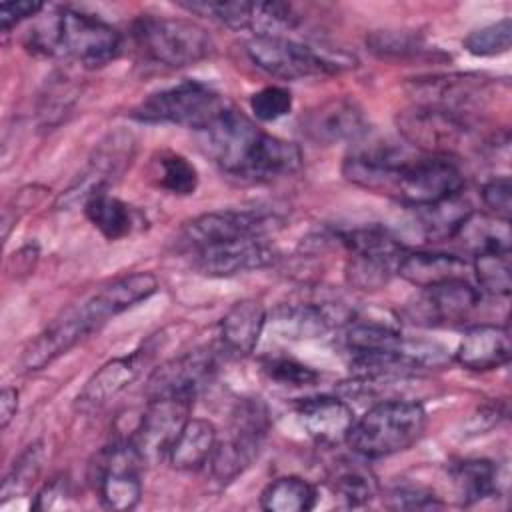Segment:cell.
I'll return each mask as SVG.
<instances>
[{
	"label": "cell",
	"mask_w": 512,
	"mask_h": 512,
	"mask_svg": "<svg viewBox=\"0 0 512 512\" xmlns=\"http://www.w3.org/2000/svg\"><path fill=\"white\" fill-rule=\"evenodd\" d=\"M70 506H72V486H70L68 476H64V474L48 480L38 490V494L32 502V510H38V512L70 508Z\"/></svg>",
	"instance_id": "obj_44"
},
{
	"label": "cell",
	"mask_w": 512,
	"mask_h": 512,
	"mask_svg": "<svg viewBox=\"0 0 512 512\" xmlns=\"http://www.w3.org/2000/svg\"><path fill=\"white\" fill-rule=\"evenodd\" d=\"M278 260V250L266 238H242L192 250V266L210 278H230L262 270Z\"/></svg>",
	"instance_id": "obj_16"
},
{
	"label": "cell",
	"mask_w": 512,
	"mask_h": 512,
	"mask_svg": "<svg viewBox=\"0 0 512 512\" xmlns=\"http://www.w3.org/2000/svg\"><path fill=\"white\" fill-rule=\"evenodd\" d=\"M142 464L130 440L114 442L96 456L90 466V478L106 508L132 510L138 506L142 498Z\"/></svg>",
	"instance_id": "obj_11"
},
{
	"label": "cell",
	"mask_w": 512,
	"mask_h": 512,
	"mask_svg": "<svg viewBox=\"0 0 512 512\" xmlns=\"http://www.w3.org/2000/svg\"><path fill=\"white\" fill-rule=\"evenodd\" d=\"M150 354L152 352L148 348H140L128 356H120L102 364L84 384L82 392L78 394V404L82 408H96L106 404L140 376Z\"/></svg>",
	"instance_id": "obj_23"
},
{
	"label": "cell",
	"mask_w": 512,
	"mask_h": 512,
	"mask_svg": "<svg viewBox=\"0 0 512 512\" xmlns=\"http://www.w3.org/2000/svg\"><path fill=\"white\" fill-rule=\"evenodd\" d=\"M86 338L84 330L76 322V318L66 308L58 318H54L30 344L24 348L20 356V366L26 372H36L66 354L78 342Z\"/></svg>",
	"instance_id": "obj_24"
},
{
	"label": "cell",
	"mask_w": 512,
	"mask_h": 512,
	"mask_svg": "<svg viewBox=\"0 0 512 512\" xmlns=\"http://www.w3.org/2000/svg\"><path fill=\"white\" fill-rule=\"evenodd\" d=\"M482 200L496 218L510 220L512 212V182L508 176H494L482 186Z\"/></svg>",
	"instance_id": "obj_45"
},
{
	"label": "cell",
	"mask_w": 512,
	"mask_h": 512,
	"mask_svg": "<svg viewBox=\"0 0 512 512\" xmlns=\"http://www.w3.org/2000/svg\"><path fill=\"white\" fill-rule=\"evenodd\" d=\"M134 156V138L130 132L118 130L108 134L94 150L88 170L80 176V180L70 186L58 200V206L72 202H86L90 194L108 188L120 174L130 166Z\"/></svg>",
	"instance_id": "obj_19"
},
{
	"label": "cell",
	"mask_w": 512,
	"mask_h": 512,
	"mask_svg": "<svg viewBox=\"0 0 512 512\" xmlns=\"http://www.w3.org/2000/svg\"><path fill=\"white\" fill-rule=\"evenodd\" d=\"M300 132L318 146L358 142L368 134V120L354 100L330 98L302 116Z\"/></svg>",
	"instance_id": "obj_17"
},
{
	"label": "cell",
	"mask_w": 512,
	"mask_h": 512,
	"mask_svg": "<svg viewBox=\"0 0 512 512\" xmlns=\"http://www.w3.org/2000/svg\"><path fill=\"white\" fill-rule=\"evenodd\" d=\"M18 410V390L12 386L2 388L0 392V428H6Z\"/></svg>",
	"instance_id": "obj_48"
},
{
	"label": "cell",
	"mask_w": 512,
	"mask_h": 512,
	"mask_svg": "<svg viewBox=\"0 0 512 512\" xmlns=\"http://www.w3.org/2000/svg\"><path fill=\"white\" fill-rule=\"evenodd\" d=\"M194 400L188 398H152L140 416L134 434L128 438L142 462H154L168 456L170 446L190 418Z\"/></svg>",
	"instance_id": "obj_15"
},
{
	"label": "cell",
	"mask_w": 512,
	"mask_h": 512,
	"mask_svg": "<svg viewBox=\"0 0 512 512\" xmlns=\"http://www.w3.org/2000/svg\"><path fill=\"white\" fill-rule=\"evenodd\" d=\"M250 110L262 122H274L292 110V94L284 86H264L250 96Z\"/></svg>",
	"instance_id": "obj_42"
},
{
	"label": "cell",
	"mask_w": 512,
	"mask_h": 512,
	"mask_svg": "<svg viewBox=\"0 0 512 512\" xmlns=\"http://www.w3.org/2000/svg\"><path fill=\"white\" fill-rule=\"evenodd\" d=\"M44 8L42 2H30V0H20V2H2L0 4V28L2 32H8L22 20L36 16Z\"/></svg>",
	"instance_id": "obj_46"
},
{
	"label": "cell",
	"mask_w": 512,
	"mask_h": 512,
	"mask_svg": "<svg viewBox=\"0 0 512 512\" xmlns=\"http://www.w3.org/2000/svg\"><path fill=\"white\" fill-rule=\"evenodd\" d=\"M284 226V218L264 208H230L200 214L180 230V244L196 250L242 238H268Z\"/></svg>",
	"instance_id": "obj_10"
},
{
	"label": "cell",
	"mask_w": 512,
	"mask_h": 512,
	"mask_svg": "<svg viewBox=\"0 0 512 512\" xmlns=\"http://www.w3.org/2000/svg\"><path fill=\"white\" fill-rule=\"evenodd\" d=\"M350 320L352 314L340 302H294L276 312L278 326L292 338H316Z\"/></svg>",
	"instance_id": "obj_25"
},
{
	"label": "cell",
	"mask_w": 512,
	"mask_h": 512,
	"mask_svg": "<svg viewBox=\"0 0 512 512\" xmlns=\"http://www.w3.org/2000/svg\"><path fill=\"white\" fill-rule=\"evenodd\" d=\"M510 352V332L506 326L474 324L464 330L454 356L460 366L474 372H486L508 364Z\"/></svg>",
	"instance_id": "obj_22"
},
{
	"label": "cell",
	"mask_w": 512,
	"mask_h": 512,
	"mask_svg": "<svg viewBox=\"0 0 512 512\" xmlns=\"http://www.w3.org/2000/svg\"><path fill=\"white\" fill-rule=\"evenodd\" d=\"M340 242L348 250L344 268L346 282L362 292L384 288L396 274L404 256L400 240L386 228L374 224L342 232Z\"/></svg>",
	"instance_id": "obj_8"
},
{
	"label": "cell",
	"mask_w": 512,
	"mask_h": 512,
	"mask_svg": "<svg viewBox=\"0 0 512 512\" xmlns=\"http://www.w3.org/2000/svg\"><path fill=\"white\" fill-rule=\"evenodd\" d=\"M426 428V412L420 402L388 398L372 404L348 434L346 444L364 458H382L408 450Z\"/></svg>",
	"instance_id": "obj_4"
},
{
	"label": "cell",
	"mask_w": 512,
	"mask_h": 512,
	"mask_svg": "<svg viewBox=\"0 0 512 512\" xmlns=\"http://www.w3.org/2000/svg\"><path fill=\"white\" fill-rule=\"evenodd\" d=\"M156 182L170 194L188 196L194 194L198 186L196 166L182 154L162 150L156 156Z\"/></svg>",
	"instance_id": "obj_36"
},
{
	"label": "cell",
	"mask_w": 512,
	"mask_h": 512,
	"mask_svg": "<svg viewBox=\"0 0 512 512\" xmlns=\"http://www.w3.org/2000/svg\"><path fill=\"white\" fill-rule=\"evenodd\" d=\"M132 38L144 58L168 68L198 64L214 52L208 30L186 18L140 16L132 24Z\"/></svg>",
	"instance_id": "obj_5"
},
{
	"label": "cell",
	"mask_w": 512,
	"mask_h": 512,
	"mask_svg": "<svg viewBox=\"0 0 512 512\" xmlns=\"http://www.w3.org/2000/svg\"><path fill=\"white\" fill-rule=\"evenodd\" d=\"M122 46L120 32L106 20L74 8H60L34 28L28 48L46 56H64L88 68L112 62Z\"/></svg>",
	"instance_id": "obj_3"
},
{
	"label": "cell",
	"mask_w": 512,
	"mask_h": 512,
	"mask_svg": "<svg viewBox=\"0 0 512 512\" xmlns=\"http://www.w3.org/2000/svg\"><path fill=\"white\" fill-rule=\"evenodd\" d=\"M450 478L462 506H470L500 494V468L486 458L460 460L450 468Z\"/></svg>",
	"instance_id": "obj_30"
},
{
	"label": "cell",
	"mask_w": 512,
	"mask_h": 512,
	"mask_svg": "<svg viewBox=\"0 0 512 512\" xmlns=\"http://www.w3.org/2000/svg\"><path fill=\"white\" fill-rule=\"evenodd\" d=\"M478 304L480 292L468 280H450L422 288L406 312L420 326H454L464 322Z\"/></svg>",
	"instance_id": "obj_18"
},
{
	"label": "cell",
	"mask_w": 512,
	"mask_h": 512,
	"mask_svg": "<svg viewBox=\"0 0 512 512\" xmlns=\"http://www.w3.org/2000/svg\"><path fill=\"white\" fill-rule=\"evenodd\" d=\"M44 458H46V452L40 440L26 446L24 452L10 466L8 474L4 476V482L0 488V496H2L0 500L8 502L10 498L24 496L32 488V484L38 480L44 466Z\"/></svg>",
	"instance_id": "obj_35"
},
{
	"label": "cell",
	"mask_w": 512,
	"mask_h": 512,
	"mask_svg": "<svg viewBox=\"0 0 512 512\" xmlns=\"http://www.w3.org/2000/svg\"><path fill=\"white\" fill-rule=\"evenodd\" d=\"M218 442L216 426L206 418H188L168 450V462L182 472H194L206 466Z\"/></svg>",
	"instance_id": "obj_28"
},
{
	"label": "cell",
	"mask_w": 512,
	"mask_h": 512,
	"mask_svg": "<svg viewBox=\"0 0 512 512\" xmlns=\"http://www.w3.org/2000/svg\"><path fill=\"white\" fill-rule=\"evenodd\" d=\"M316 488L300 476H282L270 482L260 494L266 512H306L316 506Z\"/></svg>",
	"instance_id": "obj_32"
},
{
	"label": "cell",
	"mask_w": 512,
	"mask_h": 512,
	"mask_svg": "<svg viewBox=\"0 0 512 512\" xmlns=\"http://www.w3.org/2000/svg\"><path fill=\"white\" fill-rule=\"evenodd\" d=\"M502 418H504V406H502V404L496 402V404L482 406V408L470 418L472 434H484V432L490 430L494 424H498Z\"/></svg>",
	"instance_id": "obj_47"
},
{
	"label": "cell",
	"mask_w": 512,
	"mask_h": 512,
	"mask_svg": "<svg viewBox=\"0 0 512 512\" xmlns=\"http://www.w3.org/2000/svg\"><path fill=\"white\" fill-rule=\"evenodd\" d=\"M474 274L482 292L492 296H508L512 288L510 250H486L474 254Z\"/></svg>",
	"instance_id": "obj_37"
},
{
	"label": "cell",
	"mask_w": 512,
	"mask_h": 512,
	"mask_svg": "<svg viewBox=\"0 0 512 512\" xmlns=\"http://www.w3.org/2000/svg\"><path fill=\"white\" fill-rule=\"evenodd\" d=\"M396 124L412 146L434 156L450 158L470 138V126L464 116L422 104L402 110L396 116Z\"/></svg>",
	"instance_id": "obj_12"
},
{
	"label": "cell",
	"mask_w": 512,
	"mask_h": 512,
	"mask_svg": "<svg viewBox=\"0 0 512 512\" xmlns=\"http://www.w3.org/2000/svg\"><path fill=\"white\" fill-rule=\"evenodd\" d=\"M416 104L448 110L454 114L466 112L472 104L488 96V82L478 74H448L434 78H418L412 86Z\"/></svg>",
	"instance_id": "obj_20"
},
{
	"label": "cell",
	"mask_w": 512,
	"mask_h": 512,
	"mask_svg": "<svg viewBox=\"0 0 512 512\" xmlns=\"http://www.w3.org/2000/svg\"><path fill=\"white\" fill-rule=\"evenodd\" d=\"M384 504L392 510H436L444 506L430 488L420 484H398L390 488Z\"/></svg>",
	"instance_id": "obj_43"
},
{
	"label": "cell",
	"mask_w": 512,
	"mask_h": 512,
	"mask_svg": "<svg viewBox=\"0 0 512 512\" xmlns=\"http://www.w3.org/2000/svg\"><path fill=\"white\" fill-rule=\"evenodd\" d=\"M178 4L192 14L206 16L222 26L232 28V30H244V28L250 30L252 28L254 2H246V0H184Z\"/></svg>",
	"instance_id": "obj_38"
},
{
	"label": "cell",
	"mask_w": 512,
	"mask_h": 512,
	"mask_svg": "<svg viewBox=\"0 0 512 512\" xmlns=\"http://www.w3.org/2000/svg\"><path fill=\"white\" fill-rule=\"evenodd\" d=\"M510 220L490 218L484 214H470V218L460 228L458 236L464 238V244L472 254L486 250H510Z\"/></svg>",
	"instance_id": "obj_33"
},
{
	"label": "cell",
	"mask_w": 512,
	"mask_h": 512,
	"mask_svg": "<svg viewBox=\"0 0 512 512\" xmlns=\"http://www.w3.org/2000/svg\"><path fill=\"white\" fill-rule=\"evenodd\" d=\"M410 210H414V222L428 242H444L456 238L464 222L474 212L462 194Z\"/></svg>",
	"instance_id": "obj_31"
},
{
	"label": "cell",
	"mask_w": 512,
	"mask_h": 512,
	"mask_svg": "<svg viewBox=\"0 0 512 512\" xmlns=\"http://www.w3.org/2000/svg\"><path fill=\"white\" fill-rule=\"evenodd\" d=\"M246 54L256 68L282 80L334 74L354 66L352 58L342 54L334 58L288 36H252L246 42Z\"/></svg>",
	"instance_id": "obj_9"
},
{
	"label": "cell",
	"mask_w": 512,
	"mask_h": 512,
	"mask_svg": "<svg viewBox=\"0 0 512 512\" xmlns=\"http://www.w3.org/2000/svg\"><path fill=\"white\" fill-rule=\"evenodd\" d=\"M156 290L158 278L152 272H132L100 286L96 292H92L80 304L70 306L68 310H72L82 330L90 336L110 318L122 314L138 302L148 300Z\"/></svg>",
	"instance_id": "obj_13"
},
{
	"label": "cell",
	"mask_w": 512,
	"mask_h": 512,
	"mask_svg": "<svg viewBox=\"0 0 512 512\" xmlns=\"http://www.w3.org/2000/svg\"><path fill=\"white\" fill-rule=\"evenodd\" d=\"M366 46L380 58H408L422 50V38L412 30H372L366 36Z\"/></svg>",
	"instance_id": "obj_39"
},
{
	"label": "cell",
	"mask_w": 512,
	"mask_h": 512,
	"mask_svg": "<svg viewBox=\"0 0 512 512\" xmlns=\"http://www.w3.org/2000/svg\"><path fill=\"white\" fill-rule=\"evenodd\" d=\"M330 488L334 498L346 508H360L368 504L378 490L374 476L368 470L352 464L340 466L332 474Z\"/></svg>",
	"instance_id": "obj_34"
},
{
	"label": "cell",
	"mask_w": 512,
	"mask_h": 512,
	"mask_svg": "<svg viewBox=\"0 0 512 512\" xmlns=\"http://www.w3.org/2000/svg\"><path fill=\"white\" fill-rule=\"evenodd\" d=\"M270 430V414L260 398H240L232 410L228 434L216 442L210 458L212 476L220 486L234 482L258 458Z\"/></svg>",
	"instance_id": "obj_6"
},
{
	"label": "cell",
	"mask_w": 512,
	"mask_h": 512,
	"mask_svg": "<svg viewBox=\"0 0 512 512\" xmlns=\"http://www.w3.org/2000/svg\"><path fill=\"white\" fill-rule=\"evenodd\" d=\"M230 104L224 96L198 80H184L146 96L134 110L132 118L148 124H180L204 130Z\"/></svg>",
	"instance_id": "obj_7"
},
{
	"label": "cell",
	"mask_w": 512,
	"mask_h": 512,
	"mask_svg": "<svg viewBox=\"0 0 512 512\" xmlns=\"http://www.w3.org/2000/svg\"><path fill=\"white\" fill-rule=\"evenodd\" d=\"M262 372L282 384V386H292V388H306L314 386L318 382V372L294 358L288 356H272L262 362Z\"/></svg>",
	"instance_id": "obj_41"
},
{
	"label": "cell",
	"mask_w": 512,
	"mask_h": 512,
	"mask_svg": "<svg viewBox=\"0 0 512 512\" xmlns=\"http://www.w3.org/2000/svg\"><path fill=\"white\" fill-rule=\"evenodd\" d=\"M298 418L308 436L320 446H336L348 440L354 426L352 406L336 396H314L300 400Z\"/></svg>",
	"instance_id": "obj_21"
},
{
	"label": "cell",
	"mask_w": 512,
	"mask_h": 512,
	"mask_svg": "<svg viewBox=\"0 0 512 512\" xmlns=\"http://www.w3.org/2000/svg\"><path fill=\"white\" fill-rule=\"evenodd\" d=\"M84 214L106 240L126 238L142 224V214L124 200L112 196L108 188L88 196Z\"/></svg>",
	"instance_id": "obj_29"
},
{
	"label": "cell",
	"mask_w": 512,
	"mask_h": 512,
	"mask_svg": "<svg viewBox=\"0 0 512 512\" xmlns=\"http://www.w3.org/2000/svg\"><path fill=\"white\" fill-rule=\"evenodd\" d=\"M218 370L216 352L212 348H196L166 360L146 380V398H188L196 400L200 390L208 386Z\"/></svg>",
	"instance_id": "obj_14"
},
{
	"label": "cell",
	"mask_w": 512,
	"mask_h": 512,
	"mask_svg": "<svg viewBox=\"0 0 512 512\" xmlns=\"http://www.w3.org/2000/svg\"><path fill=\"white\" fill-rule=\"evenodd\" d=\"M512 22L502 18L494 24L478 28L464 38V48L474 56H498L510 50Z\"/></svg>",
	"instance_id": "obj_40"
},
{
	"label": "cell",
	"mask_w": 512,
	"mask_h": 512,
	"mask_svg": "<svg viewBox=\"0 0 512 512\" xmlns=\"http://www.w3.org/2000/svg\"><path fill=\"white\" fill-rule=\"evenodd\" d=\"M396 274L422 290L450 280H468V262L446 252H404Z\"/></svg>",
	"instance_id": "obj_27"
},
{
	"label": "cell",
	"mask_w": 512,
	"mask_h": 512,
	"mask_svg": "<svg viewBox=\"0 0 512 512\" xmlns=\"http://www.w3.org/2000/svg\"><path fill=\"white\" fill-rule=\"evenodd\" d=\"M200 140L212 162L236 178L276 180L296 174L302 166V152L294 142L264 132L234 106L200 130Z\"/></svg>",
	"instance_id": "obj_2"
},
{
	"label": "cell",
	"mask_w": 512,
	"mask_h": 512,
	"mask_svg": "<svg viewBox=\"0 0 512 512\" xmlns=\"http://www.w3.org/2000/svg\"><path fill=\"white\" fill-rule=\"evenodd\" d=\"M342 174L354 186L384 194L406 208L436 204L464 188V176L452 158L412 154L404 146L382 142L350 152Z\"/></svg>",
	"instance_id": "obj_1"
},
{
	"label": "cell",
	"mask_w": 512,
	"mask_h": 512,
	"mask_svg": "<svg viewBox=\"0 0 512 512\" xmlns=\"http://www.w3.org/2000/svg\"><path fill=\"white\" fill-rule=\"evenodd\" d=\"M266 324V310L260 300L244 298L234 302L220 320V344L226 354L248 356L254 352Z\"/></svg>",
	"instance_id": "obj_26"
}]
</instances>
